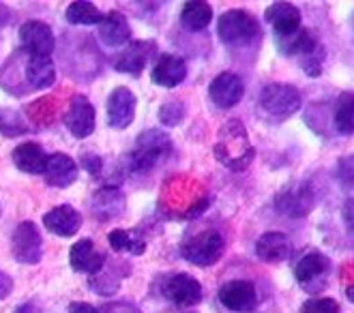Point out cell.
<instances>
[{
  "mask_svg": "<svg viewBox=\"0 0 354 313\" xmlns=\"http://www.w3.org/2000/svg\"><path fill=\"white\" fill-rule=\"evenodd\" d=\"M172 155V137L161 129H149L140 133L136 149L129 155L131 172H149Z\"/></svg>",
  "mask_w": 354,
  "mask_h": 313,
  "instance_id": "obj_2",
  "label": "cell"
},
{
  "mask_svg": "<svg viewBox=\"0 0 354 313\" xmlns=\"http://www.w3.org/2000/svg\"><path fill=\"white\" fill-rule=\"evenodd\" d=\"M26 79L30 88L35 91H44L50 88L54 82H56V69H54V62L50 58H37L30 56L28 65H26Z\"/></svg>",
  "mask_w": 354,
  "mask_h": 313,
  "instance_id": "obj_26",
  "label": "cell"
},
{
  "mask_svg": "<svg viewBox=\"0 0 354 313\" xmlns=\"http://www.w3.org/2000/svg\"><path fill=\"white\" fill-rule=\"evenodd\" d=\"M157 46L153 41H136V44H129L118 56H114V69L120 73H131L138 75L144 67H147L149 58L155 54Z\"/></svg>",
  "mask_w": 354,
  "mask_h": 313,
  "instance_id": "obj_16",
  "label": "cell"
},
{
  "mask_svg": "<svg viewBox=\"0 0 354 313\" xmlns=\"http://www.w3.org/2000/svg\"><path fill=\"white\" fill-rule=\"evenodd\" d=\"M223 236L215 229H206V232H200L192 238H187L180 247V256L192 262L196 266H213L215 262H219V258L223 256Z\"/></svg>",
  "mask_w": 354,
  "mask_h": 313,
  "instance_id": "obj_4",
  "label": "cell"
},
{
  "mask_svg": "<svg viewBox=\"0 0 354 313\" xmlns=\"http://www.w3.org/2000/svg\"><path fill=\"white\" fill-rule=\"evenodd\" d=\"M69 313H99L93 305H86V303H73L69 307Z\"/></svg>",
  "mask_w": 354,
  "mask_h": 313,
  "instance_id": "obj_39",
  "label": "cell"
},
{
  "mask_svg": "<svg viewBox=\"0 0 354 313\" xmlns=\"http://www.w3.org/2000/svg\"><path fill=\"white\" fill-rule=\"evenodd\" d=\"M217 35L221 39V44L230 48H241L256 41V37L260 35V26L252 13H247L243 9H230L219 17Z\"/></svg>",
  "mask_w": 354,
  "mask_h": 313,
  "instance_id": "obj_3",
  "label": "cell"
},
{
  "mask_svg": "<svg viewBox=\"0 0 354 313\" xmlns=\"http://www.w3.org/2000/svg\"><path fill=\"white\" fill-rule=\"evenodd\" d=\"M335 129L339 135H354V93H342L337 97Z\"/></svg>",
  "mask_w": 354,
  "mask_h": 313,
  "instance_id": "obj_28",
  "label": "cell"
},
{
  "mask_svg": "<svg viewBox=\"0 0 354 313\" xmlns=\"http://www.w3.org/2000/svg\"><path fill=\"white\" fill-rule=\"evenodd\" d=\"M346 296H348V301L354 305V285H348V287H346Z\"/></svg>",
  "mask_w": 354,
  "mask_h": 313,
  "instance_id": "obj_41",
  "label": "cell"
},
{
  "mask_svg": "<svg viewBox=\"0 0 354 313\" xmlns=\"http://www.w3.org/2000/svg\"><path fill=\"white\" fill-rule=\"evenodd\" d=\"M19 41H22V48L37 58H50L54 52V32L41 19H28L26 24H22Z\"/></svg>",
  "mask_w": 354,
  "mask_h": 313,
  "instance_id": "obj_8",
  "label": "cell"
},
{
  "mask_svg": "<svg viewBox=\"0 0 354 313\" xmlns=\"http://www.w3.org/2000/svg\"><path fill=\"white\" fill-rule=\"evenodd\" d=\"M103 17H106V15H103L93 3H82V0H77V3H71L67 7V19H69V24L93 26V24H101Z\"/></svg>",
  "mask_w": 354,
  "mask_h": 313,
  "instance_id": "obj_30",
  "label": "cell"
},
{
  "mask_svg": "<svg viewBox=\"0 0 354 313\" xmlns=\"http://www.w3.org/2000/svg\"><path fill=\"white\" fill-rule=\"evenodd\" d=\"M13 292V279L7 273H0V301H5Z\"/></svg>",
  "mask_w": 354,
  "mask_h": 313,
  "instance_id": "obj_38",
  "label": "cell"
},
{
  "mask_svg": "<svg viewBox=\"0 0 354 313\" xmlns=\"http://www.w3.org/2000/svg\"><path fill=\"white\" fill-rule=\"evenodd\" d=\"M342 217H344V223L350 232L354 234V198H348L342 206Z\"/></svg>",
  "mask_w": 354,
  "mask_h": 313,
  "instance_id": "obj_37",
  "label": "cell"
},
{
  "mask_svg": "<svg viewBox=\"0 0 354 313\" xmlns=\"http://www.w3.org/2000/svg\"><path fill=\"white\" fill-rule=\"evenodd\" d=\"M213 19V7L208 3H202V0H192V3H185L183 11H180V22L187 30L192 32H200L204 30Z\"/></svg>",
  "mask_w": 354,
  "mask_h": 313,
  "instance_id": "obj_27",
  "label": "cell"
},
{
  "mask_svg": "<svg viewBox=\"0 0 354 313\" xmlns=\"http://www.w3.org/2000/svg\"><path fill=\"white\" fill-rule=\"evenodd\" d=\"M82 168H84L88 174L97 176L101 172V168H103V159L99 155H95V153H84V155H82Z\"/></svg>",
  "mask_w": 354,
  "mask_h": 313,
  "instance_id": "obj_36",
  "label": "cell"
},
{
  "mask_svg": "<svg viewBox=\"0 0 354 313\" xmlns=\"http://www.w3.org/2000/svg\"><path fill=\"white\" fill-rule=\"evenodd\" d=\"M330 270V260L320 252H309L295 266V277L305 290H320Z\"/></svg>",
  "mask_w": 354,
  "mask_h": 313,
  "instance_id": "obj_10",
  "label": "cell"
},
{
  "mask_svg": "<svg viewBox=\"0 0 354 313\" xmlns=\"http://www.w3.org/2000/svg\"><path fill=\"white\" fill-rule=\"evenodd\" d=\"M41 240L39 229L32 221H22L13 232L11 249H13V258L22 264H37L41 260Z\"/></svg>",
  "mask_w": 354,
  "mask_h": 313,
  "instance_id": "obj_6",
  "label": "cell"
},
{
  "mask_svg": "<svg viewBox=\"0 0 354 313\" xmlns=\"http://www.w3.org/2000/svg\"><path fill=\"white\" fill-rule=\"evenodd\" d=\"M95 108L93 103L84 97V95H75L73 101L69 103V110L65 114V124L71 131L73 137L84 140L95 131Z\"/></svg>",
  "mask_w": 354,
  "mask_h": 313,
  "instance_id": "obj_12",
  "label": "cell"
},
{
  "mask_svg": "<svg viewBox=\"0 0 354 313\" xmlns=\"http://www.w3.org/2000/svg\"><path fill=\"white\" fill-rule=\"evenodd\" d=\"M215 157L221 165H225L227 170L241 172L245 170L254 159V149L247 140V131L243 127V122L239 120H227L221 133L219 142L215 144Z\"/></svg>",
  "mask_w": 354,
  "mask_h": 313,
  "instance_id": "obj_1",
  "label": "cell"
},
{
  "mask_svg": "<svg viewBox=\"0 0 354 313\" xmlns=\"http://www.w3.org/2000/svg\"><path fill=\"white\" fill-rule=\"evenodd\" d=\"M337 180L344 189H354V155L342 157L337 163Z\"/></svg>",
  "mask_w": 354,
  "mask_h": 313,
  "instance_id": "obj_35",
  "label": "cell"
},
{
  "mask_svg": "<svg viewBox=\"0 0 354 313\" xmlns=\"http://www.w3.org/2000/svg\"><path fill=\"white\" fill-rule=\"evenodd\" d=\"M301 313H342V307L335 298L320 296V298H309L303 303Z\"/></svg>",
  "mask_w": 354,
  "mask_h": 313,
  "instance_id": "obj_34",
  "label": "cell"
},
{
  "mask_svg": "<svg viewBox=\"0 0 354 313\" xmlns=\"http://www.w3.org/2000/svg\"><path fill=\"white\" fill-rule=\"evenodd\" d=\"M15 313H41V309H39L37 305H32V303H26V305H22V307H17Z\"/></svg>",
  "mask_w": 354,
  "mask_h": 313,
  "instance_id": "obj_40",
  "label": "cell"
},
{
  "mask_svg": "<svg viewBox=\"0 0 354 313\" xmlns=\"http://www.w3.org/2000/svg\"><path fill=\"white\" fill-rule=\"evenodd\" d=\"M314 191L309 184L288 187L275 198V208L286 217H305L314 208Z\"/></svg>",
  "mask_w": 354,
  "mask_h": 313,
  "instance_id": "obj_14",
  "label": "cell"
},
{
  "mask_svg": "<svg viewBox=\"0 0 354 313\" xmlns=\"http://www.w3.org/2000/svg\"><path fill=\"white\" fill-rule=\"evenodd\" d=\"M0 131H3L5 137H17L28 133V124L22 118V114L11 110V108H3L0 110Z\"/></svg>",
  "mask_w": 354,
  "mask_h": 313,
  "instance_id": "obj_31",
  "label": "cell"
},
{
  "mask_svg": "<svg viewBox=\"0 0 354 313\" xmlns=\"http://www.w3.org/2000/svg\"><path fill=\"white\" fill-rule=\"evenodd\" d=\"M69 262L77 273L97 275V273H101L103 264H106V256H103L101 252H97V247L91 238H82L71 247Z\"/></svg>",
  "mask_w": 354,
  "mask_h": 313,
  "instance_id": "obj_17",
  "label": "cell"
},
{
  "mask_svg": "<svg viewBox=\"0 0 354 313\" xmlns=\"http://www.w3.org/2000/svg\"><path fill=\"white\" fill-rule=\"evenodd\" d=\"M44 223L56 236H73L80 232L82 227V215L75 211L69 204H60L56 208H52L50 213L44 215Z\"/></svg>",
  "mask_w": 354,
  "mask_h": 313,
  "instance_id": "obj_19",
  "label": "cell"
},
{
  "mask_svg": "<svg viewBox=\"0 0 354 313\" xmlns=\"http://www.w3.org/2000/svg\"><path fill=\"white\" fill-rule=\"evenodd\" d=\"M136 95L127 86H118L108 97V124L112 129H127L136 118Z\"/></svg>",
  "mask_w": 354,
  "mask_h": 313,
  "instance_id": "obj_11",
  "label": "cell"
},
{
  "mask_svg": "<svg viewBox=\"0 0 354 313\" xmlns=\"http://www.w3.org/2000/svg\"><path fill=\"white\" fill-rule=\"evenodd\" d=\"M108 240L116 252H129L133 256H142L147 252V240L140 238L133 229H114V232H110Z\"/></svg>",
  "mask_w": 354,
  "mask_h": 313,
  "instance_id": "obj_29",
  "label": "cell"
},
{
  "mask_svg": "<svg viewBox=\"0 0 354 313\" xmlns=\"http://www.w3.org/2000/svg\"><path fill=\"white\" fill-rule=\"evenodd\" d=\"M163 296L178 307H194L202 301V285L196 277L178 273L163 283Z\"/></svg>",
  "mask_w": 354,
  "mask_h": 313,
  "instance_id": "obj_13",
  "label": "cell"
},
{
  "mask_svg": "<svg viewBox=\"0 0 354 313\" xmlns=\"http://www.w3.org/2000/svg\"><path fill=\"white\" fill-rule=\"evenodd\" d=\"M185 118V103L178 99H168L159 108V120L163 127H176Z\"/></svg>",
  "mask_w": 354,
  "mask_h": 313,
  "instance_id": "obj_32",
  "label": "cell"
},
{
  "mask_svg": "<svg viewBox=\"0 0 354 313\" xmlns=\"http://www.w3.org/2000/svg\"><path fill=\"white\" fill-rule=\"evenodd\" d=\"M219 301L225 309L236 311V313H247L258 307V290L252 281L234 279L219 287Z\"/></svg>",
  "mask_w": 354,
  "mask_h": 313,
  "instance_id": "obj_7",
  "label": "cell"
},
{
  "mask_svg": "<svg viewBox=\"0 0 354 313\" xmlns=\"http://www.w3.org/2000/svg\"><path fill=\"white\" fill-rule=\"evenodd\" d=\"M187 77V62L174 54H161L151 71L153 84L161 88H176Z\"/></svg>",
  "mask_w": 354,
  "mask_h": 313,
  "instance_id": "obj_15",
  "label": "cell"
},
{
  "mask_svg": "<svg viewBox=\"0 0 354 313\" xmlns=\"http://www.w3.org/2000/svg\"><path fill=\"white\" fill-rule=\"evenodd\" d=\"M99 37L106 46L110 48H120L127 46L131 41V26L127 22V17L118 11H112L103 17V22L99 24Z\"/></svg>",
  "mask_w": 354,
  "mask_h": 313,
  "instance_id": "obj_21",
  "label": "cell"
},
{
  "mask_svg": "<svg viewBox=\"0 0 354 313\" xmlns=\"http://www.w3.org/2000/svg\"><path fill=\"white\" fill-rule=\"evenodd\" d=\"M350 28H352V35H354V13L350 15Z\"/></svg>",
  "mask_w": 354,
  "mask_h": 313,
  "instance_id": "obj_42",
  "label": "cell"
},
{
  "mask_svg": "<svg viewBox=\"0 0 354 313\" xmlns=\"http://www.w3.org/2000/svg\"><path fill=\"white\" fill-rule=\"evenodd\" d=\"M324 60H326V50L324 46L320 44L314 52L303 56L299 62H301V69L309 75V77H320L322 73V67H324Z\"/></svg>",
  "mask_w": 354,
  "mask_h": 313,
  "instance_id": "obj_33",
  "label": "cell"
},
{
  "mask_svg": "<svg viewBox=\"0 0 354 313\" xmlns=\"http://www.w3.org/2000/svg\"><path fill=\"white\" fill-rule=\"evenodd\" d=\"M44 174H46L48 184L65 189V187H69L77 180V163L65 153H54L52 157H48Z\"/></svg>",
  "mask_w": 354,
  "mask_h": 313,
  "instance_id": "obj_20",
  "label": "cell"
},
{
  "mask_svg": "<svg viewBox=\"0 0 354 313\" xmlns=\"http://www.w3.org/2000/svg\"><path fill=\"white\" fill-rule=\"evenodd\" d=\"M245 95V84L241 75L232 73V71H223L219 73L213 82L211 86H208V97L215 103L219 110H230L234 108L236 103L243 99Z\"/></svg>",
  "mask_w": 354,
  "mask_h": 313,
  "instance_id": "obj_9",
  "label": "cell"
},
{
  "mask_svg": "<svg viewBox=\"0 0 354 313\" xmlns=\"http://www.w3.org/2000/svg\"><path fill=\"white\" fill-rule=\"evenodd\" d=\"M260 106L277 120H286L301 110V91L292 84H266L260 93Z\"/></svg>",
  "mask_w": 354,
  "mask_h": 313,
  "instance_id": "obj_5",
  "label": "cell"
},
{
  "mask_svg": "<svg viewBox=\"0 0 354 313\" xmlns=\"http://www.w3.org/2000/svg\"><path fill=\"white\" fill-rule=\"evenodd\" d=\"M290 252H292V245H290V238L281 232H264L256 243L258 258L270 264L283 262L290 256Z\"/></svg>",
  "mask_w": 354,
  "mask_h": 313,
  "instance_id": "obj_22",
  "label": "cell"
},
{
  "mask_svg": "<svg viewBox=\"0 0 354 313\" xmlns=\"http://www.w3.org/2000/svg\"><path fill=\"white\" fill-rule=\"evenodd\" d=\"M320 46V39L316 37V32H311L307 28H299L297 32L288 35V37H277V50L283 56H307Z\"/></svg>",
  "mask_w": 354,
  "mask_h": 313,
  "instance_id": "obj_23",
  "label": "cell"
},
{
  "mask_svg": "<svg viewBox=\"0 0 354 313\" xmlns=\"http://www.w3.org/2000/svg\"><path fill=\"white\" fill-rule=\"evenodd\" d=\"M264 19L273 26L275 37H288L301 28V11L290 3H275L264 13Z\"/></svg>",
  "mask_w": 354,
  "mask_h": 313,
  "instance_id": "obj_18",
  "label": "cell"
},
{
  "mask_svg": "<svg viewBox=\"0 0 354 313\" xmlns=\"http://www.w3.org/2000/svg\"><path fill=\"white\" fill-rule=\"evenodd\" d=\"M13 163L17 165V170H22L26 174H44L48 155L39 144L26 142V144H19L13 151Z\"/></svg>",
  "mask_w": 354,
  "mask_h": 313,
  "instance_id": "obj_24",
  "label": "cell"
},
{
  "mask_svg": "<svg viewBox=\"0 0 354 313\" xmlns=\"http://www.w3.org/2000/svg\"><path fill=\"white\" fill-rule=\"evenodd\" d=\"M124 208V196L118 187H103L93 198V213L97 219L108 221L122 213Z\"/></svg>",
  "mask_w": 354,
  "mask_h": 313,
  "instance_id": "obj_25",
  "label": "cell"
}]
</instances>
